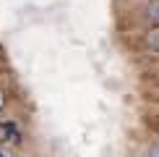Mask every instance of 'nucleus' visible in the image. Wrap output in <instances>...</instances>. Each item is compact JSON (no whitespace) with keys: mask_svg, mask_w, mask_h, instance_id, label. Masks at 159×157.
<instances>
[{"mask_svg":"<svg viewBox=\"0 0 159 157\" xmlns=\"http://www.w3.org/2000/svg\"><path fill=\"white\" fill-rule=\"evenodd\" d=\"M0 141H18V128L13 123H0Z\"/></svg>","mask_w":159,"mask_h":157,"instance_id":"obj_1","label":"nucleus"},{"mask_svg":"<svg viewBox=\"0 0 159 157\" xmlns=\"http://www.w3.org/2000/svg\"><path fill=\"white\" fill-rule=\"evenodd\" d=\"M146 42H149V47H151V50H157V52H159V24L146 34Z\"/></svg>","mask_w":159,"mask_h":157,"instance_id":"obj_2","label":"nucleus"},{"mask_svg":"<svg viewBox=\"0 0 159 157\" xmlns=\"http://www.w3.org/2000/svg\"><path fill=\"white\" fill-rule=\"evenodd\" d=\"M146 13H149V18H154V21L159 24V0H151L149 8H146Z\"/></svg>","mask_w":159,"mask_h":157,"instance_id":"obj_3","label":"nucleus"},{"mask_svg":"<svg viewBox=\"0 0 159 157\" xmlns=\"http://www.w3.org/2000/svg\"><path fill=\"white\" fill-rule=\"evenodd\" d=\"M0 157H16V155H13L11 149H5V147H3V149H0Z\"/></svg>","mask_w":159,"mask_h":157,"instance_id":"obj_4","label":"nucleus"},{"mask_svg":"<svg viewBox=\"0 0 159 157\" xmlns=\"http://www.w3.org/2000/svg\"><path fill=\"white\" fill-rule=\"evenodd\" d=\"M149 157H159V144H157V147H151V152H149Z\"/></svg>","mask_w":159,"mask_h":157,"instance_id":"obj_5","label":"nucleus"},{"mask_svg":"<svg viewBox=\"0 0 159 157\" xmlns=\"http://www.w3.org/2000/svg\"><path fill=\"white\" fill-rule=\"evenodd\" d=\"M3 105H5V94H3V89H0V110H3Z\"/></svg>","mask_w":159,"mask_h":157,"instance_id":"obj_6","label":"nucleus"}]
</instances>
